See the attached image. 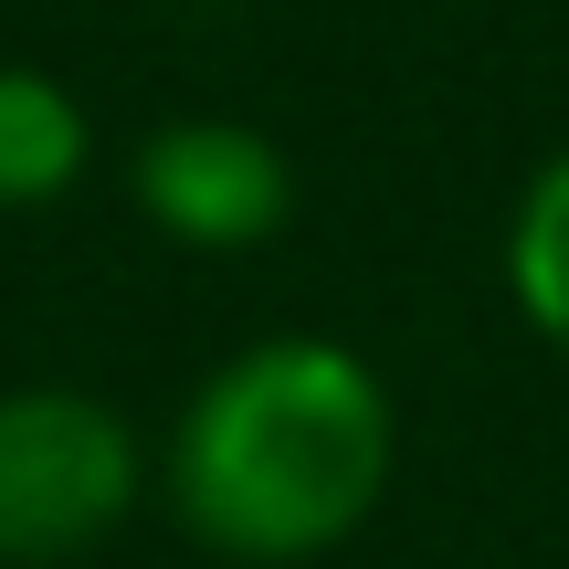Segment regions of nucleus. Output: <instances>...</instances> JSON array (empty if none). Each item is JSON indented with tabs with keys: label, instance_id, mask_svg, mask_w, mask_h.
Wrapping results in <instances>:
<instances>
[{
	"label": "nucleus",
	"instance_id": "f257e3e1",
	"mask_svg": "<svg viewBox=\"0 0 569 569\" xmlns=\"http://www.w3.org/2000/svg\"><path fill=\"white\" fill-rule=\"evenodd\" d=\"M390 486V390L327 338H264L211 369L169 443L180 517L232 559H317Z\"/></svg>",
	"mask_w": 569,
	"mask_h": 569
},
{
	"label": "nucleus",
	"instance_id": "f03ea898",
	"mask_svg": "<svg viewBox=\"0 0 569 569\" xmlns=\"http://www.w3.org/2000/svg\"><path fill=\"white\" fill-rule=\"evenodd\" d=\"M138 496L127 422L84 390H11L0 401V559H74Z\"/></svg>",
	"mask_w": 569,
	"mask_h": 569
},
{
	"label": "nucleus",
	"instance_id": "7ed1b4c3",
	"mask_svg": "<svg viewBox=\"0 0 569 569\" xmlns=\"http://www.w3.org/2000/svg\"><path fill=\"white\" fill-rule=\"evenodd\" d=\"M296 201L284 148L232 117H180L138 148V211L180 243H264Z\"/></svg>",
	"mask_w": 569,
	"mask_h": 569
},
{
	"label": "nucleus",
	"instance_id": "20e7f679",
	"mask_svg": "<svg viewBox=\"0 0 569 569\" xmlns=\"http://www.w3.org/2000/svg\"><path fill=\"white\" fill-rule=\"evenodd\" d=\"M84 169V106L32 63H0V201H63Z\"/></svg>",
	"mask_w": 569,
	"mask_h": 569
},
{
	"label": "nucleus",
	"instance_id": "39448f33",
	"mask_svg": "<svg viewBox=\"0 0 569 569\" xmlns=\"http://www.w3.org/2000/svg\"><path fill=\"white\" fill-rule=\"evenodd\" d=\"M507 284H517V306H528V327L569 359V148L528 180V201H517V222H507Z\"/></svg>",
	"mask_w": 569,
	"mask_h": 569
}]
</instances>
